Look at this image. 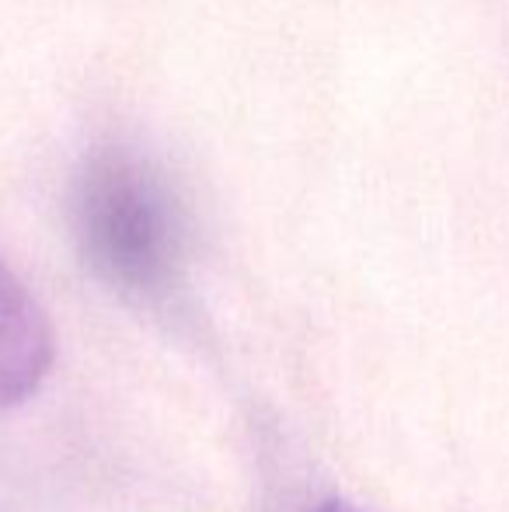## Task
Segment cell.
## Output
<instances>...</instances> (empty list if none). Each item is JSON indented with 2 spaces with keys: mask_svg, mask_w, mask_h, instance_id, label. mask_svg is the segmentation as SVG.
Listing matches in <instances>:
<instances>
[{
  "mask_svg": "<svg viewBox=\"0 0 509 512\" xmlns=\"http://www.w3.org/2000/svg\"><path fill=\"white\" fill-rule=\"evenodd\" d=\"M311 512H367V509L353 506V502H342V499H332V502H321V506H314Z\"/></svg>",
  "mask_w": 509,
  "mask_h": 512,
  "instance_id": "cell-3",
  "label": "cell"
},
{
  "mask_svg": "<svg viewBox=\"0 0 509 512\" xmlns=\"http://www.w3.org/2000/svg\"><path fill=\"white\" fill-rule=\"evenodd\" d=\"M56 359V338L46 310L0 258V408L28 401Z\"/></svg>",
  "mask_w": 509,
  "mask_h": 512,
  "instance_id": "cell-2",
  "label": "cell"
},
{
  "mask_svg": "<svg viewBox=\"0 0 509 512\" xmlns=\"http://www.w3.org/2000/svg\"><path fill=\"white\" fill-rule=\"evenodd\" d=\"M77 234L91 269L133 297H157L182 265V227L171 199L140 161L105 154L77 189Z\"/></svg>",
  "mask_w": 509,
  "mask_h": 512,
  "instance_id": "cell-1",
  "label": "cell"
}]
</instances>
